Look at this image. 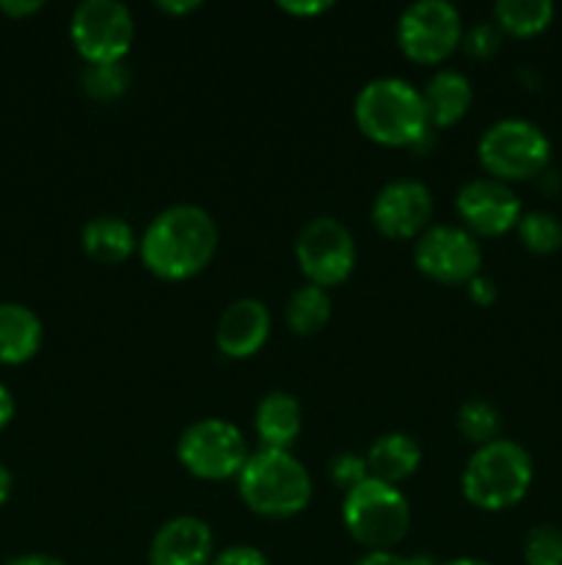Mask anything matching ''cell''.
I'll return each mask as SVG.
<instances>
[{
    "label": "cell",
    "instance_id": "obj_1",
    "mask_svg": "<svg viewBox=\"0 0 562 565\" xmlns=\"http://www.w3.org/2000/svg\"><path fill=\"white\" fill-rule=\"evenodd\" d=\"M220 232L198 204H171L154 215L138 241L143 268L163 281H187L209 268Z\"/></svg>",
    "mask_w": 562,
    "mask_h": 565
},
{
    "label": "cell",
    "instance_id": "obj_2",
    "mask_svg": "<svg viewBox=\"0 0 562 565\" xmlns=\"http://www.w3.org/2000/svg\"><path fill=\"white\" fill-rule=\"evenodd\" d=\"M358 132L380 147L419 149L430 141V116L422 88L406 77H375L364 83L353 103Z\"/></svg>",
    "mask_w": 562,
    "mask_h": 565
},
{
    "label": "cell",
    "instance_id": "obj_3",
    "mask_svg": "<svg viewBox=\"0 0 562 565\" xmlns=\"http://www.w3.org/2000/svg\"><path fill=\"white\" fill-rule=\"evenodd\" d=\"M235 480L242 505L273 522L306 511L314 494L312 475L290 450L262 447L259 452H251Z\"/></svg>",
    "mask_w": 562,
    "mask_h": 565
},
{
    "label": "cell",
    "instance_id": "obj_4",
    "mask_svg": "<svg viewBox=\"0 0 562 565\" xmlns=\"http://www.w3.org/2000/svg\"><path fill=\"white\" fill-rule=\"evenodd\" d=\"M534 463L527 447L512 439H496L477 447L461 472V491L477 511L501 513L529 494Z\"/></svg>",
    "mask_w": 562,
    "mask_h": 565
},
{
    "label": "cell",
    "instance_id": "obj_5",
    "mask_svg": "<svg viewBox=\"0 0 562 565\" xmlns=\"http://www.w3.org/2000/svg\"><path fill=\"white\" fill-rule=\"evenodd\" d=\"M411 502L400 486L383 480H364L342 500V524L347 535L367 552L395 550L411 530Z\"/></svg>",
    "mask_w": 562,
    "mask_h": 565
},
{
    "label": "cell",
    "instance_id": "obj_6",
    "mask_svg": "<svg viewBox=\"0 0 562 565\" xmlns=\"http://www.w3.org/2000/svg\"><path fill=\"white\" fill-rule=\"evenodd\" d=\"M477 160L490 180L505 185L543 177L551 163V141L534 121L499 119L479 136Z\"/></svg>",
    "mask_w": 562,
    "mask_h": 565
},
{
    "label": "cell",
    "instance_id": "obj_7",
    "mask_svg": "<svg viewBox=\"0 0 562 565\" xmlns=\"http://www.w3.org/2000/svg\"><path fill=\"white\" fill-rule=\"evenodd\" d=\"M248 456L251 452L242 430L220 417L196 419L176 439V461L187 475L207 483L237 478Z\"/></svg>",
    "mask_w": 562,
    "mask_h": 565
},
{
    "label": "cell",
    "instance_id": "obj_8",
    "mask_svg": "<svg viewBox=\"0 0 562 565\" xmlns=\"http://www.w3.org/2000/svg\"><path fill=\"white\" fill-rule=\"evenodd\" d=\"M69 39L88 66L125 64L136 39V20L119 0H83L72 11Z\"/></svg>",
    "mask_w": 562,
    "mask_h": 565
},
{
    "label": "cell",
    "instance_id": "obj_9",
    "mask_svg": "<svg viewBox=\"0 0 562 565\" xmlns=\"http://www.w3.org/2000/svg\"><path fill=\"white\" fill-rule=\"evenodd\" d=\"M463 42V17L450 0H419L397 20V44L413 64L435 66Z\"/></svg>",
    "mask_w": 562,
    "mask_h": 565
},
{
    "label": "cell",
    "instance_id": "obj_10",
    "mask_svg": "<svg viewBox=\"0 0 562 565\" xmlns=\"http://www.w3.org/2000/svg\"><path fill=\"white\" fill-rule=\"evenodd\" d=\"M356 237L334 215H317L295 237V263L309 285L339 287L356 270Z\"/></svg>",
    "mask_w": 562,
    "mask_h": 565
},
{
    "label": "cell",
    "instance_id": "obj_11",
    "mask_svg": "<svg viewBox=\"0 0 562 565\" xmlns=\"http://www.w3.org/2000/svg\"><path fill=\"white\" fill-rule=\"evenodd\" d=\"M413 265L435 285H468L483 268V248L463 226L430 224L413 243Z\"/></svg>",
    "mask_w": 562,
    "mask_h": 565
},
{
    "label": "cell",
    "instance_id": "obj_12",
    "mask_svg": "<svg viewBox=\"0 0 562 565\" xmlns=\"http://www.w3.org/2000/svg\"><path fill=\"white\" fill-rule=\"evenodd\" d=\"M455 210L463 221V230L474 237H501L512 232L521 221L523 207L512 185H505L490 177L463 182L455 196Z\"/></svg>",
    "mask_w": 562,
    "mask_h": 565
},
{
    "label": "cell",
    "instance_id": "obj_13",
    "mask_svg": "<svg viewBox=\"0 0 562 565\" xmlns=\"http://www.w3.org/2000/svg\"><path fill=\"white\" fill-rule=\"evenodd\" d=\"M433 193L419 180H391L375 193L372 224L389 241H417L433 221Z\"/></svg>",
    "mask_w": 562,
    "mask_h": 565
},
{
    "label": "cell",
    "instance_id": "obj_14",
    "mask_svg": "<svg viewBox=\"0 0 562 565\" xmlns=\"http://www.w3.org/2000/svg\"><path fill=\"white\" fill-rule=\"evenodd\" d=\"M215 535L204 519L174 516L154 533L149 565H209L215 561Z\"/></svg>",
    "mask_w": 562,
    "mask_h": 565
},
{
    "label": "cell",
    "instance_id": "obj_15",
    "mask_svg": "<svg viewBox=\"0 0 562 565\" xmlns=\"http://www.w3.org/2000/svg\"><path fill=\"white\" fill-rule=\"evenodd\" d=\"M270 326H273L270 309L262 301L237 298L220 312L218 326H215V348L226 359H235V362L251 359L268 342Z\"/></svg>",
    "mask_w": 562,
    "mask_h": 565
},
{
    "label": "cell",
    "instance_id": "obj_16",
    "mask_svg": "<svg viewBox=\"0 0 562 565\" xmlns=\"http://www.w3.org/2000/svg\"><path fill=\"white\" fill-rule=\"evenodd\" d=\"M44 323L31 307L17 301L0 303V364L17 367L42 351Z\"/></svg>",
    "mask_w": 562,
    "mask_h": 565
},
{
    "label": "cell",
    "instance_id": "obj_17",
    "mask_svg": "<svg viewBox=\"0 0 562 565\" xmlns=\"http://www.w3.org/2000/svg\"><path fill=\"white\" fill-rule=\"evenodd\" d=\"M422 97L430 116V127L446 130V127L457 125L468 114L474 103V86L463 72L439 70L424 83Z\"/></svg>",
    "mask_w": 562,
    "mask_h": 565
},
{
    "label": "cell",
    "instance_id": "obj_18",
    "mask_svg": "<svg viewBox=\"0 0 562 565\" xmlns=\"http://www.w3.org/2000/svg\"><path fill=\"white\" fill-rule=\"evenodd\" d=\"M253 428L268 450H290L303 430V408L290 392H268L253 414Z\"/></svg>",
    "mask_w": 562,
    "mask_h": 565
},
{
    "label": "cell",
    "instance_id": "obj_19",
    "mask_svg": "<svg viewBox=\"0 0 562 565\" xmlns=\"http://www.w3.org/2000/svg\"><path fill=\"white\" fill-rule=\"evenodd\" d=\"M364 458H367L369 478L383 480L389 486H400L402 480L417 475L419 463H422V447L413 436L391 430V434L378 436Z\"/></svg>",
    "mask_w": 562,
    "mask_h": 565
},
{
    "label": "cell",
    "instance_id": "obj_20",
    "mask_svg": "<svg viewBox=\"0 0 562 565\" xmlns=\"http://www.w3.org/2000/svg\"><path fill=\"white\" fill-rule=\"evenodd\" d=\"M83 252L99 265H119L138 252L132 226L119 215H97L80 232Z\"/></svg>",
    "mask_w": 562,
    "mask_h": 565
},
{
    "label": "cell",
    "instance_id": "obj_21",
    "mask_svg": "<svg viewBox=\"0 0 562 565\" xmlns=\"http://www.w3.org/2000/svg\"><path fill=\"white\" fill-rule=\"evenodd\" d=\"M490 22L501 33L529 39L543 33L554 22V3L551 0H496L490 11Z\"/></svg>",
    "mask_w": 562,
    "mask_h": 565
},
{
    "label": "cell",
    "instance_id": "obj_22",
    "mask_svg": "<svg viewBox=\"0 0 562 565\" xmlns=\"http://www.w3.org/2000/svg\"><path fill=\"white\" fill-rule=\"evenodd\" d=\"M331 296L328 290L317 285H301L290 298H287L284 318L290 326L292 334L298 337H312L323 331L331 320Z\"/></svg>",
    "mask_w": 562,
    "mask_h": 565
},
{
    "label": "cell",
    "instance_id": "obj_23",
    "mask_svg": "<svg viewBox=\"0 0 562 565\" xmlns=\"http://www.w3.org/2000/svg\"><path fill=\"white\" fill-rule=\"evenodd\" d=\"M457 430L466 441H472L474 447L490 445V441L501 439V414L499 408L490 401H483V397H472V401L463 403L457 408L455 417Z\"/></svg>",
    "mask_w": 562,
    "mask_h": 565
},
{
    "label": "cell",
    "instance_id": "obj_24",
    "mask_svg": "<svg viewBox=\"0 0 562 565\" xmlns=\"http://www.w3.org/2000/svg\"><path fill=\"white\" fill-rule=\"evenodd\" d=\"M516 232L521 246L527 252L538 254V257H549V254H556L562 248V221L554 213H545V210L523 213Z\"/></svg>",
    "mask_w": 562,
    "mask_h": 565
},
{
    "label": "cell",
    "instance_id": "obj_25",
    "mask_svg": "<svg viewBox=\"0 0 562 565\" xmlns=\"http://www.w3.org/2000/svg\"><path fill=\"white\" fill-rule=\"evenodd\" d=\"M521 555L527 565H562V530L549 522L529 527Z\"/></svg>",
    "mask_w": 562,
    "mask_h": 565
},
{
    "label": "cell",
    "instance_id": "obj_26",
    "mask_svg": "<svg viewBox=\"0 0 562 565\" xmlns=\"http://www.w3.org/2000/svg\"><path fill=\"white\" fill-rule=\"evenodd\" d=\"M130 86V72L125 64H94L83 72V88L94 99H116Z\"/></svg>",
    "mask_w": 562,
    "mask_h": 565
},
{
    "label": "cell",
    "instance_id": "obj_27",
    "mask_svg": "<svg viewBox=\"0 0 562 565\" xmlns=\"http://www.w3.org/2000/svg\"><path fill=\"white\" fill-rule=\"evenodd\" d=\"M331 480H334V486L342 494L353 491L364 480H369L367 458L358 456V452H339V456H334V461H331Z\"/></svg>",
    "mask_w": 562,
    "mask_h": 565
},
{
    "label": "cell",
    "instance_id": "obj_28",
    "mask_svg": "<svg viewBox=\"0 0 562 565\" xmlns=\"http://www.w3.org/2000/svg\"><path fill=\"white\" fill-rule=\"evenodd\" d=\"M501 36H505V33H501L494 22H477V25H472L466 33H463L461 44L472 58L485 61L490 58V55L499 53Z\"/></svg>",
    "mask_w": 562,
    "mask_h": 565
},
{
    "label": "cell",
    "instance_id": "obj_29",
    "mask_svg": "<svg viewBox=\"0 0 562 565\" xmlns=\"http://www.w3.org/2000/svg\"><path fill=\"white\" fill-rule=\"evenodd\" d=\"M209 565H270L264 552H259L257 546H246V544H237L229 546V550L218 552L215 561Z\"/></svg>",
    "mask_w": 562,
    "mask_h": 565
},
{
    "label": "cell",
    "instance_id": "obj_30",
    "mask_svg": "<svg viewBox=\"0 0 562 565\" xmlns=\"http://www.w3.org/2000/svg\"><path fill=\"white\" fill-rule=\"evenodd\" d=\"M356 565H439L433 563L430 557H402L397 552L383 550V552H367L356 561Z\"/></svg>",
    "mask_w": 562,
    "mask_h": 565
},
{
    "label": "cell",
    "instance_id": "obj_31",
    "mask_svg": "<svg viewBox=\"0 0 562 565\" xmlns=\"http://www.w3.org/2000/svg\"><path fill=\"white\" fill-rule=\"evenodd\" d=\"M466 290H468V298H472L477 307H490V303L496 301V296H499V290H496V281L485 274L474 276V279L466 285Z\"/></svg>",
    "mask_w": 562,
    "mask_h": 565
},
{
    "label": "cell",
    "instance_id": "obj_32",
    "mask_svg": "<svg viewBox=\"0 0 562 565\" xmlns=\"http://www.w3.org/2000/svg\"><path fill=\"white\" fill-rule=\"evenodd\" d=\"M281 11H287V14H295V17H317V14H325V11L331 9L334 3H328V0H279Z\"/></svg>",
    "mask_w": 562,
    "mask_h": 565
},
{
    "label": "cell",
    "instance_id": "obj_33",
    "mask_svg": "<svg viewBox=\"0 0 562 565\" xmlns=\"http://www.w3.org/2000/svg\"><path fill=\"white\" fill-rule=\"evenodd\" d=\"M42 0H0V11L11 20H22V17H31L36 11H42Z\"/></svg>",
    "mask_w": 562,
    "mask_h": 565
},
{
    "label": "cell",
    "instance_id": "obj_34",
    "mask_svg": "<svg viewBox=\"0 0 562 565\" xmlns=\"http://www.w3.org/2000/svg\"><path fill=\"white\" fill-rule=\"evenodd\" d=\"M17 414V403H14V395H11L9 386L0 381V430H6L11 425V419H14Z\"/></svg>",
    "mask_w": 562,
    "mask_h": 565
},
{
    "label": "cell",
    "instance_id": "obj_35",
    "mask_svg": "<svg viewBox=\"0 0 562 565\" xmlns=\"http://www.w3.org/2000/svg\"><path fill=\"white\" fill-rule=\"evenodd\" d=\"M198 6H202L198 0H160L158 9L171 17H180V14H191V11H196Z\"/></svg>",
    "mask_w": 562,
    "mask_h": 565
},
{
    "label": "cell",
    "instance_id": "obj_36",
    "mask_svg": "<svg viewBox=\"0 0 562 565\" xmlns=\"http://www.w3.org/2000/svg\"><path fill=\"white\" fill-rule=\"evenodd\" d=\"M6 565H66L64 561L53 555H42V552H28V555H17L11 557Z\"/></svg>",
    "mask_w": 562,
    "mask_h": 565
},
{
    "label": "cell",
    "instance_id": "obj_37",
    "mask_svg": "<svg viewBox=\"0 0 562 565\" xmlns=\"http://www.w3.org/2000/svg\"><path fill=\"white\" fill-rule=\"evenodd\" d=\"M11 489H14V478H11L9 469H6L3 463H0V508H3L6 502H9Z\"/></svg>",
    "mask_w": 562,
    "mask_h": 565
},
{
    "label": "cell",
    "instance_id": "obj_38",
    "mask_svg": "<svg viewBox=\"0 0 562 565\" xmlns=\"http://www.w3.org/2000/svg\"><path fill=\"white\" fill-rule=\"evenodd\" d=\"M439 565H494V563L477 561V557H457V561H446V563H439Z\"/></svg>",
    "mask_w": 562,
    "mask_h": 565
}]
</instances>
